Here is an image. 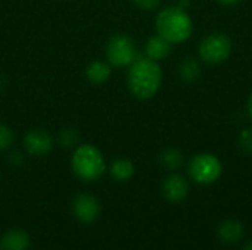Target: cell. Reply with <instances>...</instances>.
<instances>
[{
    "instance_id": "14",
    "label": "cell",
    "mask_w": 252,
    "mask_h": 250,
    "mask_svg": "<svg viewBox=\"0 0 252 250\" xmlns=\"http://www.w3.org/2000/svg\"><path fill=\"white\" fill-rule=\"evenodd\" d=\"M111 175L117 181H127L134 175V165L128 159H115L111 165Z\"/></svg>"
},
{
    "instance_id": "12",
    "label": "cell",
    "mask_w": 252,
    "mask_h": 250,
    "mask_svg": "<svg viewBox=\"0 0 252 250\" xmlns=\"http://www.w3.org/2000/svg\"><path fill=\"white\" fill-rule=\"evenodd\" d=\"M217 234L220 237V240L226 245H233L236 242H239L244 236V227L239 221L236 220H227L224 221L219 230Z\"/></svg>"
},
{
    "instance_id": "23",
    "label": "cell",
    "mask_w": 252,
    "mask_h": 250,
    "mask_svg": "<svg viewBox=\"0 0 252 250\" xmlns=\"http://www.w3.org/2000/svg\"><path fill=\"white\" fill-rule=\"evenodd\" d=\"M248 113H250V116H251L252 119V93L251 96H250V100H248Z\"/></svg>"
},
{
    "instance_id": "20",
    "label": "cell",
    "mask_w": 252,
    "mask_h": 250,
    "mask_svg": "<svg viewBox=\"0 0 252 250\" xmlns=\"http://www.w3.org/2000/svg\"><path fill=\"white\" fill-rule=\"evenodd\" d=\"M133 3L142 10H154L159 6L161 0H133Z\"/></svg>"
},
{
    "instance_id": "19",
    "label": "cell",
    "mask_w": 252,
    "mask_h": 250,
    "mask_svg": "<svg viewBox=\"0 0 252 250\" xmlns=\"http://www.w3.org/2000/svg\"><path fill=\"white\" fill-rule=\"evenodd\" d=\"M238 143H239V147L244 153L252 155V128H247L241 133Z\"/></svg>"
},
{
    "instance_id": "3",
    "label": "cell",
    "mask_w": 252,
    "mask_h": 250,
    "mask_svg": "<svg viewBox=\"0 0 252 250\" xmlns=\"http://www.w3.org/2000/svg\"><path fill=\"white\" fill-rule=\"evenodd\" d=\"M71 168L74 174L83 181H96L106 169L105 158L102 152L90 144H78L71 156Z\"/></svg>"
},
{
    "instance_id": "16",
    "label": "cell",
    "mask_w": 252,
    "mask_h": 250,
    "mask_svg": "<svg viewBox=\"0 0 252 250\" xmlns=\"http://www.w3.org/2000/svg\"><path fill=\"white\" fill-rule=\"evenodd\" d=\"M161 162L167 169H179L183 165V153L177 149H167L161 153Z\"/></svg>"
},
{
    "instance_id": "18",
    "label": "cell",
    "mask_w": 252,
    "mask_h": 250,
    "mask_svg": "<svg viewBox=\"0 0 252 250\" xmlns=\"http://www.w3.org/2000/svg\"><path fill=\"white\" fill-rule=\"evenodd\" d=\"M13 140H15L13 131L7 125L0 124V152L1 150H7L12 146Z\"/></svg>"
},
{
    "instance_id": "5",
    "label": "cell",
    "mask_w": 252,
    "mask_h": 250,
    "mask_svg": "<svg viewBox=\"0 0 252 250\" xmlns=\"http://www.w3.org/2000/svg\"><path fill=\"white\" fill-rule=\"evenodd\" d=\"M189 175L198 184H211L221 175L223 167L220 159L213 153H199L189 162Z\"/></svg>"
},
{
    "instance_id": "21",
    "label": "cell",
    "mask_w": 252,
    "mask_h": 250,
    "mask_svg": "<svg viewBox=\"0 0 252 250\" xmlns=\"http://www.w3.org/2000/svg\"><path fill=\"white\" fill-rule=\"evenodd\" d=\"M9 161H10L12 164H15V165H19V164L22 162V156H21L19 152H12L10 156H9Z\"/></svg>"
},
{
    "instance_id": "2",
    "label": "cell",
    "mask_w": 252,
    "mask_h": 250,
    "mask_svg": "<svg viewBox=\"0 0 252 250\" xmlns=\"http://www.w3.org/2000/svg\"><path fill=\"white\" fill-rule=\"evenodd\" d=\"M155 28L158 35L171 44H180L189 40L193 24L186 10L180 6H168L157 13Z\"/></svg>"
},
{
    "instance_id": "8",
    "label": "cell",
    "mask_w": 252,
    "mask_h": 250,
    "mask_svg": "<svg viewBox=\"0 0 252 250\" xmlns=\"http://www.w3.org/2000/svg\"><path fill=\"white\" fill-rule=\"evenodd\" d=\"M72 211H74V215L78 221H81L84 224H90L99 217L100 206H99V202L94 196L87 194V193H81L74 199Z\"/></svg>"
},
{
    "instance_id": "13",
    "label": "cell",
    "mask_w": 252,
    "mask_h": 250,
    "mask_svg": "<svg viewBox=\"0 0 252 250\" xmlns=\"http://www.w3.org/2000/svg\"><path fill=\"white\" fill-rule=\"evenodd\" d=\"M86 77L92 84L100 85L111 77V65L103 60H93L86 68Z\"/></svg>"
},
{
    "instance_id": "7",
    "label": "cell",
    "mask_w": 252,
    "mask_h": 250,
    "mask_svg": "<svg viewBox=\"0 0 252 250\" xmlns=\"http://www.w3.org/2000/svg\"><path fill=\"white\" fill-rule=\"evenodd\" d=\"M24 149L31 156H44L53 149V137L43 128H32L24 137Z\"/></svg>"
},
{
    "instance_id": "17",
    "label": "cell",
    "mask_w": 252,
    "mask_h": 250,
    "mask_svg": "<svg viewBox=\"0 0 252 250\" xmlns=\"http://www.w3.org/2000/svg\"><path fill=\"white\" fill-rule=\"evenodd\" d=\"M58 139L63 147H75L80 141V136H78V131L75 128H63L59 133Z\"/></svg>"
},
{
    "instance_id": "22",
    "label": "cell",
    "mask_w": 252,
    "mask_h": 250,
    "mask_svg": "<svg viewBox=\"0 0 252 250\" xmlns=\"http://www.w3.org/2000/svg\"><path fill=\"white\" fill-rule=\"evenodd\" d=\"M221 4H235V3H238L239 0H219Z\"/></svg>"
},
{
    "instance_id": "11",
    "label": "cell",
    "mask_w": 252,
    "mask_h": 250,
    "mask_svg": "<svg viewBox=\"0 0 252 250\" xmlns=\"http://www.w3.org/2000/svg\"><path fill=\"white\" fill-rule=\"evenodd\" d=\"M30 246V237L22 230H10L0 240L1 250H27Z\"/></svg>"
},
{
    "instance_id": "4",
    "label": "cell",
    "mask_w": 252,
    "mask_h": 250,
    "mask_svg": "<svg viewBox=\"0 0 252 250\" xmlns=\"http://www.w3.org/2000/svg\"><path fill=\"white\" fill-rule=\"evenodd\" d=\"M106 60L111 66L126 68L137 59V49L133 38L127 34H114L109 37L105 49Z\"/></svg>"
},
{
    "instance_id": "10",
    "label": "cell",
    "mask_w": 252,
    "mask_h": 250,
    "mask_svg": "<svg viewBox=\"0 0 252 250\" xmlns=\"http://www.w3.org/2000/svg\"><path fill=\"white\" fill-rule=\"evenodd\" d=\"M145 53L146 57L152 59V60H162L165 59L170 53H171V43H168L165 38H162L161 35H152L145 46Z\"/></svg>"
},
{
    "instance_id": "9",
    "label": "cell",
    "mask_w": 252,
    "mask_h": 250,
    "mask_svg": "<svg viewBox=\"0 0 252 250\" xmlns=\"http://www.w3.org/2000/svg\"><path fill=\"white\" fill-rule=\"evenodd\" d=\"M188 192H189V184L179 174L168 175L162 183V193L165 199L170 202H174V203L182 202L188 196Z\"/></svg>"
},
{
    "instance_id": "24",
    "label": "cell",
    "mask_w": 252,
    "mask_h": 250,
    "mask_svg": "<svg viewBox=\"0 0 252 250\" xmlns=\"http://www.w3.org/2000/svg\"><path fill=\"white\" fill-rule=\"evenodd\" d=\"M244 250H252V242H250V243H248V245L245 246V249H244Z\"/></svg>"
},
{
    "instance_id": "6",
    "label": "cell",
    "mask_w": 252,
    "mask_h": 250,
    "mask_svg": "<svg viewBox=\"0 0 252 250\" xmlns=\"http://www.w3.org/2000/svg\"><path fill=\"white\" fill-rule=\"evenodd\" d=\"M198 53L199 57L210 65L223 63L232 53V40L223 32H213L199 43Z\"/></svg>"
},
{
    "instance_id": "15",
    "label": "cell",
    "mask_w": 252,
    "mask_h": 250,
    "mask_svg": "<svg viewBox=\"0 0 252 250\" xmlns=\"http://www.w3.org/2000/svg\"><path fill=\"white\" fill-rule=\"evenodd\" d=\"M201 74L199 63L193 57H186L180 65H179V75L183 81L192 83L195 81Z\"/></svg>"
},
{
    "instance_id": "1",
    "label": "cell",
    "mask_w": 252,
    "mask_h": 250,
    "mask_svg": "<svg viewBox=\"0 0 252 250\" xmlns=\"http://www.w3.org/2000/svg\"><path fill=\"white\" fill-rule=\"evenodd\" d=\"M162 83V71L157 60L137 57L128 69L127 85L130 93L139 100L152 99Z\"/></svg>"
}]
</instances>
